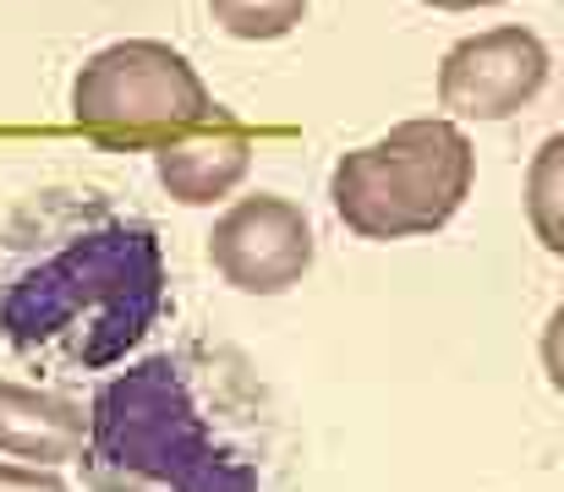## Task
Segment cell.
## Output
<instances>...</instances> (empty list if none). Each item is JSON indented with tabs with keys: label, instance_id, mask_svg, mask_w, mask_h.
I'll use <instances>...</instances> for the list:
<instances>
[{
	"label": "cell",
	"instance_id": "3957f363",
	"mask_svg": "<svg viewBox=\"0 0 564 492\" xmlns=\"http://www.w3.org/2000/svg\"><path fill=\"white\" fill-rule=\"evenodd\" d=\"M477 181V149L471 138L444 121H400L378 143H362L329 170V203L346 230L362 241H411L444 230Z\"/></svg>",
	"mask_w": 564,
	"mask_h": 492
},
{
	"label": "cell",
	"instance_id": "9c48e42d",
	"mask_svg": "<svg viewBox=\"0 0 564 492\" xmlns=\"http://www.w3.org/2000/svg\"><path fill=\"white\" fill-rule=\"evenodd\" d=\"M208 17H214V28H225L230 39L269 44V39L296 33V22L307 17V0H208Z\"/></svg>",
	"mask_w": 564,
	"mask_h": 492
},
{
	"label": "cell",
	"instance_id": "8992f818",
	"mask_svg": "<svg viewBox=\"0 0 564 492\" xmlns=\"http://www.w3.org/2000/svg\"><path fill=\"white\" fill-rule=\"evenodd\" d=\"M549 44L521 22L471 33L438 61V105L460 121H510L549 88Z\"/></svg>",
	"mask_w": 564,
	"mask_h": 492
},
{
	"label": "cell",
	"instance_id": "8fae6325",
	"mask_svg": "<svg viewBox=\"0 0 564 492\" xmlns=\"http://www.w3.org/2000/svg\"><path fill=\"white\" fill-rule=\"evenodd\" d=\"M0 492H72L55 471H39V466H11L0 460Z\"/></svg>",
	"mask_w": 564,
	"mask_h": 492
},
{
	"label": "cell",
	"instance_id": "5b68a950",
	"mask_svg": "<svg viewBox=\"0 0 564 492\" xmlns=\"http://www.w3.org/2000/svg\"><path fill=\"white\" fill-rule=\"evenodd\" d=\"M313 252L318 241L307 208L280 192L230 203L208 230V263L241 296H285L313 269Z\"/></svg>",
	"mask_w": 564,
	"mask_h": 492
},
{
	"label": "cell",
	"instance_id": "277c9868",
	"mask_svg": "<svg viewBox=\"0 0 564 492\" xmlns=\"http://www.w3.org/2000/svg\"><path fill=\"white\" fill-rule=\"evenodd\" d=\"M225 116L182 50L160 39H121L94 50L72 83V121L88 143L116 154H154Z\"/></svg>",
	"mask_w": 564,
	"mask_h": 492
},
{
	"label": "cell",
	"instance_id": "6da1fadb",
	"mask_svg": "<svg viewBox=\"0 0 564 492\" xmlns=\"http://www.w3.org/2000/svg\"><path fill=\"white\" fill-rule=\"evenodd\" d=\"M165 302L160 230L99 186H44L0 225V345L39 372L127 361Z\"/></svg>",
	"mask_w": 564,
	"mask_h": 492
},
{
	"label": "cell",
	"instance_id": "ba28073f",
	"mask_svg": "<svg viewBox=\"0 0 564 492\" xmlns=\"http://www.w3.org/2000/svg\"><path fill=\"white\" fill-rule=\"evenodd\" d=\"M83 438H88V411L72 394L0 378V455L33 460L39 471H50V466L77 460Z\"/></svg>",
	"mask_w": 564,
	"mask_h": 492
},
{
	"label": "cell",
	"instance_id": "7c38bea8",
	"mask_svg": "<svg viewBox=\"0 0 564 492\" xmlns=\"http://www.w3.org/2000/svg\"><path fill=\"white\" fill-rule=\"evenodd\" d=\"M433 11H477V6H499V0H427Z\"/></svg>",
	"mask_w": 564,
	"mask_h": 492
},
{
	"label": "cell",
	"instance_id": "52a82bcc",
	"mask_svg": "<svg viewBox=\"0 0 564 492\" xmlns=\"http://www.w3.org/2000/svg\"><path fill=\"white\" fill-rule=\"evenodd\" d=\"M252 170V132L230 116H214L208 127H197L187 138L154 149V175L160 186L187 203V208H203V203H219L230 197Z\"/></svg>",
	"mask_w": 564,
	"mask_h": 492
},
{
	"label": "cell",
	"instance_id": "7a4b0ae2",
	"mask_svg": "<svg viewBox=\"0 0 564 492\" xmlns=\"http://www.w3.org/2000/svg\"><path fill=\"white\" fill-rule=\"evenodd\" d=\"M83 471L94 492H280L285 433L247 356L176 345L99 383Z\"/></svg>",
	"mask_w": 564,
	"mask_h": 492
},
{
	"label": "cell",
	"instance_id": "30bf717a",
	"mask_svg": "<svg viewBox=\"0 0 564 492\" xmlns=\"http://www.w3.org/2000/svg\"><path fill=\"white\" fill-rule=\"evenodd\" d=\"M560 154H564V138H549L543 143V154H538V170H532V225H538V236H543V247H554L560 252V225L549 219V203H554V175H560Z\"/></svg>",
	"mask_w": 564,
	"mask_h": 492
}]
</instances>
